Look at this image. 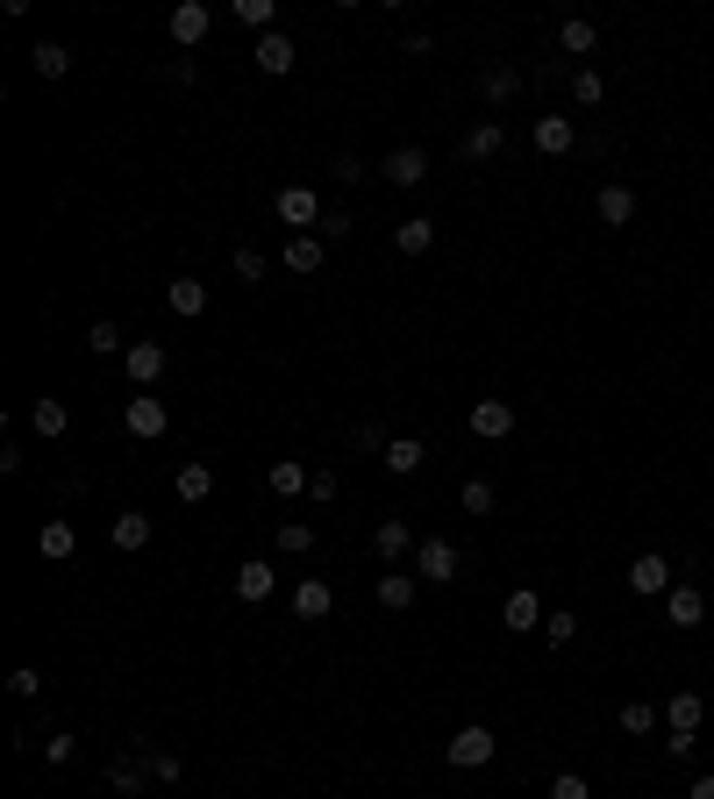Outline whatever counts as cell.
<instances>
[{"mask_svg": "<svg viewBox=\"0 0 714 799\" xmlns=\"http://www.w3.org/2000/svg\"><path fill=\"white\" fill-rule=\"evenodd\" d=\"M272 215L286 221V229H301V236H315L329 207L315 201V186H279V193H272Z\"/></svg>", "mask_w": 714, "mask_h": 799, "instance_id": "1", "label": "cell"}, {"mask_svg": "<svg viewBox=\"0 0 714 799\" xmlns=\"http://www.w3.org/2000/svg\"><path fill=\"white\" fill-rule=\"evenodd\" d=\"M494 749H500V735L486 729V721H472V729H458L450 743H443V757L458 771H479V764H494Z\"/></svg>", "mask_w": 714, "mask_h": 799, "instance_id": "2", "label": "cell"}, {"mask_svg": "<svg viewBox=\"0 0 714 799\" xmlns=\"http://www.w3.org/2000/svg\"><path fill=\"white\" fill-rule=\"evenodd\" d=\"M372 550H379V564H386V571H400V564H415V550H422V536H415V528L400 521V514H386V521L372 528Z\"/></svg>", "mask_w": 714, "mask_h": 799, "instance_id": "3", "label": "cell"}, {"mask_svg": "<svg viewBox=\"0 0 714 799\" xmlns=\"http://www.w3.org/2000/svg\"><path fill=\"white\" fill-rule=\"evenodd\" d=\"M165 364H171L165 343H129V350H122V372H129V386H137V392H151L157 378H165Z\"/></svg>", "mask_w": 714, "mask_h": 799, "instance_id": "4", "label": "cell"}, {"mask_svg": "<svg viewBox=\"0 0 714 799\" xmlns=\"http://www.w3.org/2000/svg\"><path fill=\"white\" fill-rule=\"evenodd\" d=\"M458 543H443V536H422V550H415V579H429V585H450L458 579Z\"/></svg>", "mask_w": 714, "mask_h": 799, "instance_id": "5", "label": "cell"}, {"mask_svg": "<svg viewBox=\"0 0 714 799\" xmlns=\"http://www.w3.org/2000/svg\"><path fill=\"white\" fill-rule=\"evenodd\" d=\"M122 428H129L137 442H157V436L171 428V414H165V400H157V392H137V400L122 408Z\"/></svg>", "mask_w": 714, "mask_h": 799, "instance_id": "6", "label": "cell"}, {"mask_svg": "<svg viewBox=\"0 0 714 799\" xmlns=\"http://www.w3.org/2000/svg\"><path fill=\"white\" fill-rule=\"evenodd\" d=\"M629 593H643V600L672 593V557H664V550H643V557L629 564Z\"/></svg>", "mask_w": 714, "mask_h": 799, "instance_id": "7", "label": "cell"}, {"mask_svg": "<svg viewBox=\"0 0 714 799\" xmlns=\"http://www.w3.org/2000/svg\"><path fill=\"white\" fill-rule=\"evenodd\" d=\"M107 785H115V792H143V785H151V743L122 749L115 764H107Z\"/></svg>", "mask_w": 714, "mask_h": 799, "instance_id": "8", "label": "cell"}, {"mask_svg": "<svg viewBox=\"0 0 714 799\" xmlns=\"http://www.w3.org/2000/svg\"><path fill=\"white\" fill-rule=\"evenodd\" d=\"M165 29H171V43H187V51H193V43H201V36L215 29V8H207V0H179Z\"/></svg>", "mask_w": 714, "mask_h": 799, "instance_id": "9", "label": "cell"}, {"mask_svg": "<svg viewBox=\"0 0 714 799\" xmlns=\"http://www.w3.org/2000/svg\"><path fill=\"white\" fill-rule=\"evenodd\" d=\"M458 151H464V165H494V157H508V129L500 121H472Z\"/></svg>", "mask_w": 714, "mask_h": 799, "instance_id": "10", "label": "cell"}, {"mask_svg": "<svg viewBox=\"0 0 714 799\" xmlns=\"http://www.w3.org/2000/svg\"><path fill=\"white\" fill-rule=\"evenodd\" d=\"M251 65L265 72V79H286L293 65H301V51H293V36L279 29V36H257V51H251Z\"/></svg>", "mask_w": 714, "mask_h": 799, "instance_id": "11", "label": "cell"}, {"mask_svg": "<svg viewBox=\"0 0 714 799\" xmlns=\"http://www.w3.org/2000/svg\"><path fill=\"white\" fill-rule=\"evenodd\" d=\"M528 143H536L544 157H564V151H578V129H572V115H536Z\"/></svg>", "mask_w": 714, "mask_h": 799, "instance_id": "12", "label": "cell"}, {"mask_svg": "<svg viewBox=\"0 0 714 799\" xmlns=\"http://www.w3.org/2000/svg\"><path fill=\"white\" fill-rule=\"evenodd\" d=\"M472 436L479 442H508L514 436V408L508 400H472Z\"/></svg>", "mask_w": 714, "mask_h": 799, "instance_id": "13", "label": "cell"}, {"mask_svg": "<svg viewBox=\"0 0 714 799\" xmlns=\"http://www.w3.org/2000/svg\"><path fill=\"white\" fill-rule=\"evenodd\" d=\"M386 186H422L429 179V151H415V143H400V151H386Z\"/></svg>", "mask_w": 714, "mask_h": 799, "instance_id": "14", "label": "cell"}, {"mask_svg": "<svg viewBox=\"0 0 714 799\" xmlns=\"http://www.w3.org/2000/svg\"><path fill=\"white\" fill-rule=\"evenodd\" d=\"M664 614H672V629H700V621H707V593H700V585H672V593H664Z\"/></svg>", "mask_w": 714, "mask_h": 799, "instance_id": "15", "label": "cell"}, {"mask_svg": "<svg viewBox=\"0 0 714 799\" xmlns=\"http://www.w3.org/2000/svg\"><path fill=\"white\" fill-rule=\"evenodd\" d=\"M171 493L187 500V507H201L207 493H215V464L207 458H193V464H179V478H171Z\"/></svg>", "mask_w": 714, "mask_h": 799, "instance_id": "16", "label": "cell"}, {"mask_svg": "<svg viewBox=\"0 0 714 799\" xmlns=\"http://www.w3.org/2000/svg\"><path fill=\"white\" fill-rule=\"evenodd\" d=\"M479 93H486V107L522 101V72H514V65H486V72H479Z\"/></svg>", "mask_w": 714, "mask_h": 799, "instance_id": "17", "label": "cell"}, {"mask_svg": "<svg viewBox=\"0 0 714 799\" xmlns=\"http://www.w3.org/2000/svg\"><path fill=\"white\" fill-rule=\"evenodd\" d=\"M36 550H43V557H51V564H65L72 550H79V528H72L65 514H51V521L36 528Z\"/></svg>", "mask_w": 714, "mask_h": 799, "instance_id": "18", "label": "cell"}, {"mask_svg": "<svg viewBox=\"0 0 714 799\" xmlns=\"http://www.w3.org/2000/svg\"><path fill=\"white\" fill-rule=\"evenodd\" d=\"M329 607H336V585H329V579H301V585H293V614H301V621H322Z\"/></svg>", "mask_w": 714, "mask_h": 799, "instance_id": "19", "label": "cell"}, {"mask_svg": "<svg viewBox=\"0 0 714 799\" xmlns=\"http://www.w3.org/2000/svg\"><path fill=\"white\" fill-rule=\"evenodd\" d=\"M558 51H564V57H594V51H600V29H594L586 15H564V22H558Z\"/></svg>", "mask_w": 714, "mask_h": 799, "instance_id": "20", "label": "cell"}, {"mask_svg": "<svg viewBox=\"0 0 714 799\" xmlns=\"http://www.w3.org/2000/svg\"><path fill=\"white\" fill-rule=\"evenodd\" d=\"M594 207H600V221H608V229H629V221H636V193L622 186V179H608Z\"/></svg>", "mask_w": 714, "mask_h": 799, "instance_id": "21", "label": "cell"}, {"mask_svg": "<svg viewBox=\"0 0 714 799\" xmlns=\"http://www.w3.org/2000/svg\"><path fill=\"white\" fill-rule=\"evenodd\" d=\"M237 600H251V607H265V600H272V564H265V557L237 564Z\"/></svg>", "mask_w": 714, "mask_h": 799, "instance_id": "22", "label": "cell"}, {"mask_svg": "<svg viewBox=\"0 0 714 799\" xmlns=\"http://www.w3.org/2000/svg\"><path fill=\"white\" fill-rule=\"evenodd\" d=\"M500 621H508L514 635H528V629H544L550 614H544V600H536V593H508V607H500Z\"/></svg>", "mask_w": 714, "mask_h": 799, "instance_id": "23", "label": "cell"}, {"mask_svg": "<svg viewBox=\"0 0 714 799\" xmlns=\"http://www.w3.org/2000/svg\"><path fill=\"white\" fill-rule=\"evenodd\" d=\"M422 464H429V442H415V436H393L386 442V472L393 478H415Z\"/></svg>", "mask_w": 714, "mask_h": 799, "instance_id": "24", "label": "cell"}, {"mask_svg": "<svg viewBox=\"0 0 714 799\" xmlns=\"http://www.w3.org/2000/svg\"><path fill=\"white\" fill-rule=\"evenodd\" d=\"M415 585H422L415 571H379V607H386V614H408L415 607Z\"/></svg>", "mask_w": 714, "mask_h": 799, "instance_id": "25", "label": "cell"}, {"mask_svg": "<svg viewBox=\"0 0 714 799\" xmlns=\"http://www.w3.org/2000/svg\"><path fill=\"white\" fill-rule=\"evenodd\" d=\"M429 243H436V221H429V215H408L400 229H393V250H400V257H422Z\"/></svg>", "mask_w": 714, "mask_h": 799, "instance_id": "26", "label": "cell"}, {"mask_svg": "<svg viewBox=\"0 0 714 799\" xmlns=\"http://www.w3.org/2000/svg\"><path fill=\"white\" fill-rule=\"evenodd\" d=\"M322 257H329V243L322 236H286V272H322Z\"/></svg>", "mask_w": 714, "mask_h": 799, "instance_id": "27", "label": "cell"}, {"mask_svg": "<svg viewBox=\"0 0 714 799\" xmlns=\"http://www.w3.org/2000/svg\"><path fill=\"white\" fill-rule=\"evenodd\" d=\"M29 428H36L43 442H58V436L72 428V408H65V400H36V408H29Z\"/></svg>", "mask_w": 714, "mask_h": 799, "instance_id": "28", "label": "cell"}, {"mask_svg": "<svg viewBox=\"0 0 714 799\" xmlns=\"http://www.w3.org/2000/svg\"><path fill=\"white\" fill-rule=\"evenodd\" d=\"M307 478H315V472H307L301 458H272V493H279V500H301Z\"/></svg>", "mask_w": 714, "mask_h": 799, "instance_id": "29", "label": "cell"}, {"mask_svg": "<svg viewBox=\"0 0 714 799\" xmlns=\"http://www.w3.org/2000/svg\"><path fill=\"white\" fill-rule=\"evenodd\" d=\"M165 300H171V314H187V322H193V314H207V286H201V279H171Z\"/></svg>", "mask_w": 714, "mask_h": 799, "instance_id": "30", "label": "cell"}, {"mask_svg": "<svg viewBox=\"0 0 714 799\" xmlns=\"http://www.w3.org/2000/svg\"><path fill=\"white\" fill-rule=\"evenodd\" d=\"M700 714H707V699L700 693H672V707H664V721H672V735H693Z\"/></svg>", "mask_w": 714, "mask_h": 799, "instance_id": "31", "label": "cell"}, {"mask_svg": "<svg viewBox=\"0 0 714 799\" xmlns=\"http://www.w3.org/2000/svg\"><path fill=\"white\" fill-rule=\"evenodd\" d=\"M237 22L257 36H279V0H237Z\"/></svg>", "mask_w": 714, "mask_h": 799, "instance_id": "32", "label": "cell"}, {"mask_svg": "<svg viewBox=\"0 0 714 799\" xmlns=\"http://www.w3.org/2000/svg\"><path fill=\"white\" fill-rule=\"evenodd\" d=\"M143 543H151V514H137V507L115 514V550H143Z\"/></svg>", "mask_w": 714, "mask_h": 799, "instance_id": "33", "label": "cell"}, {"mask_svg": "<svg viewBox=\"0 0 714 799\" xmlns=\"http://www.w3.org/2000/svg\"><path fill=\"white\" fill-rule=\"evenodd\" d=\"M614 729H622V735H650V729H658V707H650V699H622Z\"/></svg>", "mask_w": 714, "mask_h": 799, "instance_id": "34", "label": "cell"}, {"mask_svg": "<svg viewBox=\"0 0 714 799\" xmlns=\"http://www.w3.org/2000/svg\"><path fill=\"white\" fill-rule=\"evenodd\" d=\"M29 65H36V79H65V72H72V51H65V43H36Z\"/></svg>", "mask_w": 714, "mask_h": 799, "instance_id": "35", "label": "cell"}, {"mask_svg": "<svg viewBox=\"0 0 714 799\" xmlns=\"http://www.w3.org/2000/svg\"><path fill=\"white\" fill-rule=\"evenodd\" d=\"M572 101H578V107H600V101H608V79H600L594 65H578V72H572Z\"/></svg>", "mask_w": 714, "mask_h": 799, "instance_id": "36", "label": "cell"}, {"mask_svg": "<svg viewBox=\"0 0 714 799\" xmlns=\"http://www.w3.org/2000/svg\"><path fill=\"white\" fill-rule=\"evenodd\" d=\"M279 550H286V557H307V550H315V521H301V514L279 521Z\"/></svg>", "mask_w": 714, "mask_h": 799, "instance_id": "37", "label": "cell"}, {"mask_svg": "<svg viewBox=\"0 0 714 799\" xmlns=\"http://www.w3.org/2000/svg\"><path fill=\"white\" fill-rule=\"evenodd\" d=\"M544 643H550V649L578 643V614H572V607H558V614H550V621H544Z\"/></svg>", "mask_w": 714, "mask_h": 799, "instance_id": "38", "label": "cell"}, {"mask_svg": "<svg viewBox=\"0 0 714 799\" xmlns=\"http://www.w3.org/2000/svg\"><path fill=\"white\" fill-rule=\"evenodd\" d=\"M86 350H93V358H115V350H129V343H122L115 322H93V328H86Z\"/></svg>", "mask_w": 714, "mask_h": 799, "instance_id": "39", "label": "cell"}, {"mask_svg": "<svg viewBox=\"0 0 714 799\" xmlns=\"http://www.w3.org/2000/svg\"><path fill=\"white\" fill-rule=\"evenodd\" d=\"M179 778H187V764H179L171 749H157V743H151V785H179Z\"/></svg>", "mask_w": 714, "mask_h": 799, "instance_id": "40", "label": "cell"}, {"mask_svg": "<svg viewBox=\"0 0 714 799\" xmlns=\"http://www.w3.org/2000/svg\"><path fill=\"white\" fill-rule=\"evenodd\" d=\"M500 507V493L486 486V478H464V514H494Z\"/></svg>", "mask_w": 714, "mask_h": 799, "instance_id": "41", "label": "cell"}, {"mask_svg": "<svg viewBox=\"0 0 714 799\" xmlns=\"http://www.w3.org/2000/svg\"><path fill=\"white\" fill-rule=\"evenodd\" d=\"M350 229H357V221H350V207H329V215H322V229H315V236H322V243H343V236H350Z\"/></svg>", "mask_w": 714, "mask_h": 799, "instance_id": "42", "label": "cell"}, {"mask_svg": "<svg viewBox=\"0 0 714 799\" xmlns=\"http://www.w3.org/2000/svg\"><path fill=\"white\" fill-rule=\"evenodd\" d=\"M550 799H594V785L578 778V771H558V778H550Z\"/></svg>", "mask_w": 714, "mask_h": 799, "instance_id": "43", "label": "cell"}, {"mask_svg": "<svg viewBox=\"0 0 714 799\" xmlns=\"http://www.w3.org/2000/svg\"><path fill=\"white\" fill-rule=\"evenodd\" d=\"M336 493H343V478H336V472H315V478H307V500H315V507H329Z\"/></svg>", "mask_w": 714, "mask_h": 799, "instance_id": "44", "label": "cell"}, {"mask_svg": "<svg viewBox=\"0 0 714 799\" xmlns=\"http://www.w3.org/2000/svg\"><path fill=\"white\" fill-rule=\"evenodd\" d=\"M8 693H15V699H36V693H43V671H29V663H22V671H8Z\"/></svg>", "mask_w": 714, "mask_h": 799, "instance_id": "45", "label": "cell"}, {"mask_svg": "<svg viewBox=\"0 0 714 799\" xmlns=\"http://www.w3.org/2000/svg\"><path fill=\"white\" fill-rule=\"evenodd\" d=\"M329 179H343V186H357V179H365V157H357V151H336V165H329Z\"/></svg>", "mask_w": 714, "mask_h": 799, "instance_id": "46", "label": "cell"}, {"mask_svg": "<svg viewBox=\"0 0 714 799\" xmlns=\"http://www.w3.org/2000/svg\"><path fill=\"white\" fill-rule=\"evenodd\" d=\"M237 279H251V286H257V279H272V265H265V250H237Z\"/></svg>", "mask_w": 714, "mask_h": 799, "instance_id": "47", "label": "cell"}, {"mask_svg": "<svg viewBox=\"0 0 714 799\" xmlns=\"http://www.w3.org/2000/svg\"><path fill=\"white\" fill-rule=\"evenodd\" d=\"M350 442H357V450H386L393 436H386V428H379V422H357V428H350Z\"/></svg>", "mask_w": 714, "mask_h": 799, "instance_id": "48", "label": "cell"}, {"mask_svg": "<svg viewBox=\"0 0 714 799\" xmlns=\"http://www.w3.org/2000/svg\"><path fill=\"white\" fill-rule=\"evenodd\" d=\"M72 749H79L72 735H51V743H43V764H72Z\"/></svg>", "mask_w": 714, "mask_h": 799, "instance_id": "49", "label": "cell"}, {"mask_svg": "<svg viewBox=\"0 0 714 799\" xmlns=\"http://www.w3.org/2000/svg\"><path fill=\"white\" fill-rule=\"evenodd\" d=\"M693 749H700L693 735H672V743H664V757H672V764H693Z\"/></svg>", "mask_w": 714, "mask_h": 799, "instance_id": "50", "label": "cell"}, {"mask_svg": "<svg viewBox=\"0 0 714 799\" xmlns=\"http://www.w3.org/2000/svg\"><path fill=\"white\" fill-rule=\"evenodd\" d=\"M165 79H171V86H193L201 72H193V57H171V65H165Z\"/></svg>", "mask_w": 714, "mask_h": 799, "instance_id": "51", "label": "cell"}, {"mask_svg": "<svg viewBox=\"0 0 714 799\" xmlns=\"http://www.w3.org/2000/svg\"><path fill=\"white\" fill-rule=\"evenodd\" d=\"M686 799H714V771H707V778H693V792H686Z\"/></svg>", "mask_w": 714, "mask_h": 799, "instance_id": "52", "label": "cell"}, {"mask_svg": "<svg viewBox=\"0 0 714 799\" xmlns=\"http://www.w3.org/2000/svg\"><path fill=\"white\" fill-rule=\"evenodd\" d=\"M329 799H350V792H329Z\"/></svg>", "mask_w": 714, "mask_h": 799, "instance_id": "53", "label": "cell"}]
</instances>
